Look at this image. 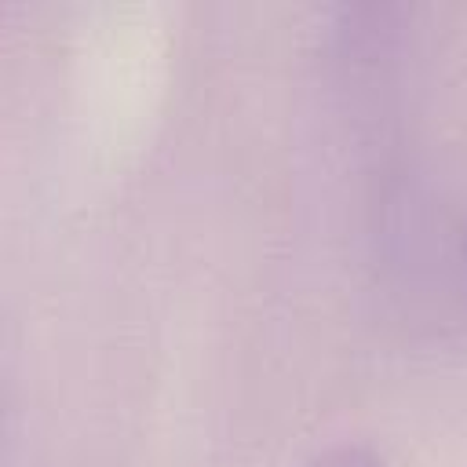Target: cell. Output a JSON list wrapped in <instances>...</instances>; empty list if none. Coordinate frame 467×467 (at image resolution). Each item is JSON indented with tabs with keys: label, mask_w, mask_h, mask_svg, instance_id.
<instances>
[{
	"label": "cell",
	"mask_w": 467,
	"mask_h": 467,
	"mask_svg": "<svg viewBox=\"0 0 467 467\" xmlns=\"http://www.w3.org/2000/svg\"><path fill=\"white\" fill-rule=\"evenodd\" d=\"M310 467H379V460L365 445H336V449L321 452Z\"/></svg>",
	"instance_id": "1"
}]
</instances>
